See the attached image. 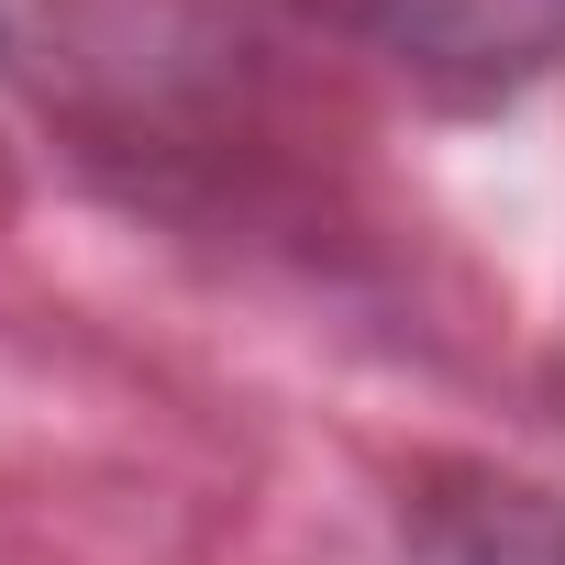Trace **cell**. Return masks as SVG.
<instances>
[{
    "instance_id": "7a4b0ae2",
    "label": "cell",
    "mask_w": 565,
    "mask_h": 565,
    "mask_svg": "<svg viewBox=\"0 0 565 565\" xmlns=\"http://www.w3.org/2000/svg\"><path fill=\"white\" fill-rule=\"evenodd\" d=\"M411 565H565V488L433 477L411 499Z\"/></svg>"
},
{
    "instance_id": "6da1fadb",
    "label": "cell",
    "mask_w": 565,
    "mask_h": 565,
    "mask_svg": "<svg viewBox=\"0 0 565 565\" xmlns=\"http://www.w3.org/2000/svg\"><path fill=\"white\" fill-rule=\"evenodd\" d=\"M289 12L366 45L377 67H399L422 100L455 111H499L565 67V0H289Z\"/></svg>"
}]
</instances>
